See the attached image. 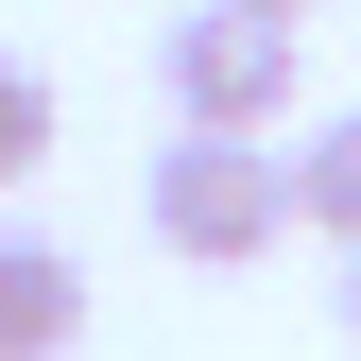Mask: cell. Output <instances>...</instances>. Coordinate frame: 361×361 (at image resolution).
I'll return each mask as SVG.
<instances>
[{
	"instance_id": "1",
	"label": "cell",
	"mask_w": 361,
	"mask_h": 361,
	"mask_svg": "<svg viewBox=\"0 0 361 361\" xmlns=\"http://www.w3.org/2000/svg\"><path fill=\"white\" fill-rule=\"evenodd\" d=\"M138 224H155V258H190V276H241V258L293 241V155L276 138H190V121H172V155L138 172Z\"/></svg>"
},
{
	"instance_id": "2",
	"label": "cell",
	"mask_w": 361,
	"mask_h": 361,
	"mask_svg": "<svg viewBox=\"0 0 361 361\" xmlns=\"http://www.w3.org/2000/svg\"><path fill=\"white\" fill-rule=\"evenodd\" d=\"M293 52H310V18H258V0L155 18V86H172L190 138H276V121H293Z\"/></svg>"
},
{
	"instance_id": "3",
	"label": "cell",
	"mask_w": 361,
	"mask_h": 361,
	"mask_svg": "<svg viewBox=\"0 0 361 361\" xmlns=\"http://www.w3.org/2000/svg\"><path fill=\"white\" fill-rule=\"evenodd\" d=\"M86 327V258L69 241H0V361H52Z\"/></svg>"
},
{
	"instance_id": "4",
	"label": "cell",
	"mask_w": 361,
	"mask_h": 361,
	"mask_svg": "<svg viewBox=\"0 0 361 361\" xmlns=\"http://www.w3.org/2000/svg\"><path fill=\"white\" fill-rule=\"evenodd\" d=\"M293 224H310V241H344V258H361V104H344V121H310V138H293Z\"/></svg>"
},
{
	"instance_id": "5",
	"label": "cell",
	"mask_w": 361,
	"mask_h": 361,
	"mask_svg": "<svg viewBox=\"0 0 361 361\" xmlns=\"http://www.w3.org/2000/svg\"><path fill=\"white\" fill-rule=\"evenodd\" d=\"M35 155H52V69H18V52H0V190H18Z\"/></svg>"
},
{
	"instance_id": "6",
	"label": "cell",
	"mask_w": 361,
	"mask_h": 361,
	"mask_svg": "<svg viewBox=\"0 0 361 361\" xmlns=\"http://www.w3.org/2000/svg\"><path fill=\"white\" fill-rule=\"evenodd\" d=\"M344 344H361V258H344Z\"/></svg>"
},
{
	"instance_id": "7",
	"label": "cell",
	"mask_w": 361,
	"mask_h": 361,
	"mask_svg": "<svg viewBox=\"0 0 361 361\" xmlns=\"http://www.w3.org/2000/svg\"><path fill=\"white\" fill-rule=\"evenodd\" d=\"M258 18H310V0H258Z\"/></svg>"
}]
</instances>
